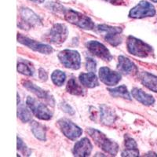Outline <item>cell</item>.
I'll return each mask as SVG.
<instances>
[{"instance_id": "11", "label": "cell", "mask_w": 157, "mask_h": 157, "mask_svg": "<svg viewBox=\"0 0 157 157\" xmlns=\"http://www.w3.org/2000/svg\"><path fill=\"white\" fill-rule=\"evenodd\" d=\"M88 51L93 55L102 59L105 61H111L113 60V55L111 54L109 49L97 40H90L86 43Z\"/></svg>"}, {"instance_id": "12", "label": "cell", "mask_w": 157, "mask_h": 157, "mask_svg": "<svg viewBox=\"0 0 157 157\" xmlns=\"http://www.w3.org/2000/svg\"><path fill=\"white\" fill-rule=\"evenodd\" d=\"M20 14L21 17L22 22H20V25H23L21 26L23 29L25 28L30 29L31 27H35V26H39L42 24L41 20L39 17L36 14L34 11L27 7H23L20 10Z\"/></svg>"}, {"instance_id": "6", "label": "cell", "mask_w": 157, "mask_h": 157, "mask_svg": "<svg viewBox=\"0 0 157 157\" xmlns=\"http://www.w3.org/2000/svg\"><path fill=\"white\" fill-rule=\"evenodd\" d=\"M28 107L32 111V114L41 120H50L53 113L45 104L39 101L36 98L29 96L26 100Z\"/></svg>"}, {"instance_id": "34", "label": "cell", "mask_w": 157, "mask_h": 157, "mask_svg": "<svg viewBox=\"0 0 157 157\" xmlns=\"http://www.w3.org/2000/svg\"><path fill=\"white\" fill-rule=\"evenodd\" d=\"M150 1H152L153 2H157V0H150Z\"/></svg>"}, {"instance_id": "14", "label": "cell", "mask_w": 157, "mask_h": 157, "mask_svg": "<svg viewBox=\"0 0 157 157\" xmlns=\"http://www.w3.org/2000/svg\"><path fill=\"white\" fill-rule=\"evenodd\" d=\"M24 87H25L28 90H29L30 92H32V94H34L36 96H37L38 98L43 99L47 102H48L50 105H54V98L50 94L47 92V90H44L42 88L39 87L36 85H35L34 83L31 82L30 81H23L22 82Z\"/></svg>"}, {"instance_id": "20", "label": "cell", "mask_w": 157, "mask_h": 157, "mask_svg": "<svg viewBox=\"0 0 157 157\" xmlns=\"http://www.w3.org/2000/svg\"><path fill=\"white\" fill-rule=\"evenodd\" d=\"M138 155H139V150L137 148L136 141L132 137H125L124 149L122 152V156H138Z\"/></svg>"}, {"instance_id": "19", "label": "cell", "mask_w": 157, "mask_h": 157, "mask_svg": "<svg viewBox=\"0 0 157 157\" xmlns=\"http://www.w3.org/2000/svg\"><path fill=\"white\" fill-rule=\"evenodd\" d=\"M139 79L145 87L157 93V76L147 71H142L139 74Z\"/></svg>"}, {"instance_id": "23", "label": "cell", "mask_w": 157, "mask_h": 157, "mask_svg": "<svg viewBox=\"0 0 157 157\" xmlns=\"http://www.w3.org/2000/svg\"><path fill=\"white\" fill-rule=\"evenodd\" d=\"M66 90L68 93L76 96H82L84 94V90L78 83L75 78H71L68 81L66 86Z\"/></svg>"}, {"instance_id": "30", "label": "cell", "mask_w": 157, "mask_h": 157, "mask_svg": "<svg viewBox=\"0 0 157 157\" xmlns=\"http://www.w3.org/2000/svg\"><path fill=\"white\" fill-rule=\"evenodd\" d=\"M61 109H62V111H64V113H66L70 115H73L74 113H75L73 109H72L69 105H68V104L66 103L61 104Z\"/></svg>"}, {"instance_id": "29", "label": "cell", "mask_w": 157, "mask_h": 157, "mask_svg": "<svg viewBox=\"0 0 157 157\" xmlns=\"http://www.w3.org/2000/svg\"><path fill=\"white\" fill-rule=\"evenodd\" d=\"M97 63L96 61L92 58H86V70L90 71H96Z\"/></svg>"}, {"instance_id": "15", "label": "cell", "mask_w": 157, "mask_h": 157, "mask_svg": "<svg viewBox=\"0 0 157 157\" xmlns=\"http://www.w3.org/2000/svg\"><path fill=\"white\" fill-rule=\"evenodd\" d=\"M93 149V145L87 137H83L77 141L74 145L73 154L75 156L86 157L90 155Z\"/></svg>"}, {"instance_id": "27", "label": "cell", "mask_w": 157, "mask_h": 157, "mask_svg": "<svg viewBox=\"0 0 157 157\" xmlns=\"http://www.w3.org/2000/svg\"><path fill=\"white\" fill-rule=\"evenodd\" d=\"M65 78H66V75L64 71L61 70H55L51 75L52 81L57 86H62L65 81Z\"/></svg>"}, {"instance_id": "28", "label": "cell", "mask_w": 157, "mask_h": 157, "mask_svg": "<svg viewBox=\"0 0 157 157\" xmlns=\"http://www.w3.org/2000/svg\"><path fill=\"white\" fill-rule=\"evenodd\" d=\"M17 150L25 155H30L31 151L21 138L17 137Z\"/></svg>"}, {"instance_id": "13", "label": "cell", "mask_w": 157, "mask_h": 157, "mask_svg": "<svg viewBox=\"0 0 157 157\" xmlns=\"http://www.w3.org/2000/svg\"><path fill=\"white\" fill-rule=\"evenodd\" d=\"M99 78L103 83L107 86H115L121 80L122 75L120 72L113 71L107 67H102L99 69Z\"/></svg>"}, {"instance_id": "18", "label": "cell", "mask_w": 157, "mask_h": 157, "mask_svg": "<svg viewBox=\"0 0 157 157\" xmlns=\"http://www.w3.org/2000/svg\"><path fill=\"white\" fill-rule=\"evenodd\" d=\"M100 113L101 120L105 125H112L116 122V119H117L114 109L105 105H102L100 106Z\"/></svg>"}, {"instance_id": "33", "label": "cell", "mask_w": 157, "mask_h": 157, "mask_svg": "<svg viewBox=\"0 0 157 157\" xmlns=\"http://www.w3.org/2000/svg\"><path fill=\"white\" fill-rule=\"evenodd\" d=\"M30 1H32V2H36V3L41 4V3H43V2H44L45 0H30Z\"/></svg>"}, {"instance_id": "21", "label": "cell", "mask_w": 157, "mask_h": 157, "mask_svg": "<svg viewBox=\"0 0 157 157\" xmlns=\"http://www.w3.org/2000/svg\"><path fill=\"white\" fill-rule=\"evenodd\" d=\"M78 78L82 85L86 87L94 88L99 86L98 77L93 71H90L88 73H81L78 76Z\"/></svg>"}, {"instance_id": "32", "label": "cell", "mask_w": 157, "mask_h": 157, "mask_svg": "<svg viewBox=\"0 0 157 157\" xmlns=\"http://www.w3.org/2000/svg\"><path fill=\"white\" fill-rule=\"evenodd\" d=\"M104 1L109 2V3L116 4V5H119V4H121L123 2V0H104Z\"/></svg>"}, {"instance_id": "25", "label": "cell", "mask_w": 157, "mask_h": 157, "mask_svg": "<svg viewBox=\"0 0 157 157\" xmlns=\"http://www.w3.org/2000/svg\"><path fill=\"white\" fill-rule=\"evenodd\" d=\"M17 71L21 74L27 76H32L34 75V68L29 61H20L17 62Z\"/></svg>"}, {"instance_id": "3", "label": "cell", "mask_w": 157, "mask_h": 157, "mask_svg": "<svg viewBox=\"0 0 157 157\" xmlns=\"http://www.w3.org/2000/svg\"><path fill=\"white\" fill-rule=\"evenodd\" d=\"M64 19L69 23L85 30H93L95 28L94 21L89 17L71 9H64Z\"/></svg>"}, {"instance_id": "24", "label": "cell", "mask_w": 157, "mask_h": 157, "mask_svg": "<svg viewBox=\"0 0 157 157\" xmlns=\"http://www.w3.org/2000/svg\"><path fill=\"white\" fill-rule=\"evenodd\" d=\"M109 94L113 97H116V98L120 97V98H124V99H127V100H131V96L129 93L127 87L124 85H122V86H118V87L116 88H113V89H109Z\"/></svg>"}, {"instance_id": "4", "label": "cell", "mask_w": 157, "mask_h": 157, "mask_svg": "<svg viewBox=\"0 0 157 157\" xmlns=\"http://www.w3.org/2000/svg\"><path fill=\"white\" fill-rule=\"evenodd\" d=\"M97 31L106 42L113 47H117L122 43V28L113 27L106 25H98L97 26Z\"/></svg>"}, {"instance_id": "16", "label": "cell", "mask_w": 157, "mask_h": 157, "mask_svg": "<svg viewBox=\"0 0 157 157\" xmlns=\"http://www.w3.org/2000/svg\"><path fill=\"white\" fill-rule=\"evenodd\" d=\"M118 70L124 75H132L137 72V68L128 57L120 56L118 57Z\"/></svg>"}, {"instance_id": "7", "label": "cell", "mask_w": 157, "mask_h": 157, "mask_svg": "<svg viewBox=\"0 0 157 157\" xmlns=\"http://www.w3.org/2000/svg\"><path fill=\"white\" fill-rule=\"evenodd\" d=\"M68 36V28L64 24H55L50 29L44 39L49 43L54 44H61L67 39Z\"/></svg>"}, {"instance_id": "17", "label": "cell", "mask_w": 157, "mask_h": 157, "mask_svg": "<svg viewBox=\"0 0 157 157\" xmlns=\"http://www.w3.org/2000/svg\"><path fill=\"white\" fill-rule=\"evenodd\" d=\"M131 94L134 97V99H136L137 101L141 102L144 105L150 106L155 103V99L152 95L145 93V91H143L139 88H133L131 90Z\"/></svg>"}, {"instance_id": "8", "label": "cell", "mask_w": 157, "mask_h": 157, "mask_svg": "<svg viewBox=\"0 0 157 157\" xmlns=\"http://www.w3.org/2000/svg\"><path fill=\"white\" fill-rule=\"evenodd\" d=\"M155 8L154 6L145 0H142L129 12V17L134 19L149 17L155 15Z\"/></svg>"}, {"instance_id": "2", "label": "cell", "mask_w": 157, "mask_h": 157, "mask_svg": "<svg viewBox=\"0 0 157 157\" xmlns=\"http://www.w3.org/2000/svg\"><path fill=\"white\" fill-rule=\"evenodd\" d=\"M127 47L129 53L135 57L145 58L153 54V49L150 45L134 36H128Z\"/></svg>"}, {"instance_id": "9", "label": "cell", "mask_w": 157, "mask_h": 157, "mask_svg": "<svg viewBox=\"0 0 157 157\" xmlns=\"http://www.w3.org/2000/svg\"><path fill=\"white\" fill-rule=\"evenodd\" d=\"M57 126L64 136L70 140H76L82 135V129L71 120L61 119L57 121Z\"/></svg>"}, {"instance_id": "26", "label": "cell", "mask_w": 157, "mask_h": 157, "mask_svg": "<svg viewBox=\"0 0 157 157\" xmlns=\"http://www.w3.org/2000/svg\"><path fill=\"white\" fill-rule=\"evenodd\" d=\"M32 112V111H31ZM30 110L24 105H18L17 106V117L23 123H28L32 120V115Z\"/></svg>"}, {"instance_id": "22", "label": "cell", "mask_w": 157, "mask_h": 157, "mask_svg": "<svg viewBox=\"0 0 157 157\" xmlns=\"http://www.w3.org/2000/svg\"><path fill=\"white\" fill-rule=\"evenodd\" d=\"M31 130L35 137L39 141L47 140V130L44 126L40 124L36 121H32L31 123Z\"/></svg>"}, {"instance_id": "31", "label": "cell", "mask_w": 157, "mask_h": 157, "mask_svg": "<svg viewBox=\"0 0 157 157\" xmlns=\"http://www.w3.org/2000/svg\"><path fill=\"white\" fill-rule=\"evenodd\" d=\"M39 76L42 81H47V78H48V74L44 69L40 68L39 71Z\"/></svg>"}, {"instance_id": "5", "label": "cell", "mask_w": 157, "mask_h": 157, "mask_svg": "<svg viewBox=\"0 0 157 157\" xmlns=\"http://www.w3.org/2000/svg\"><path fill=\"white\" fill-rule=\"evenodd\" d=\"M59 61L67 68L77 70L80 68L81 57L80 54L76 50H64L61 51L57 55Z\"/></svg>"}, {"instance_id": "1", "label": "cell", "mask_w": 157, "mask_h": 157, "mask_svg": "<svg viewBox=\"0 0 157 157\" xmlns=\"http://www.w3.org/2000/svg\"><path fill=\"white\" fill-rule=\"evenodd\" d=\"M87 133L103 151L111 155H116L119 152V145L117 143L109 139L105 134L97 129L87 128Z\"/></svg>"}, {"instance_id": "10", "label": "cell", "mask_w": 157, "mask_h": 157, "mask_svg": "<svg viewBox=\"0 0 157 157\" xmlns=\"http://www.w3.org/2000/svg\"><path fill=\"white\" fill-rule=\"evenodd\" d=\"M17 41L18 43H21L25 47H29L36 52H39L43 54H50L54 52V49L50 47V45L46 43H39L36 41L34 39H29V38L24 36L21 34H17Z\"/></svg>"}]
</instances>
